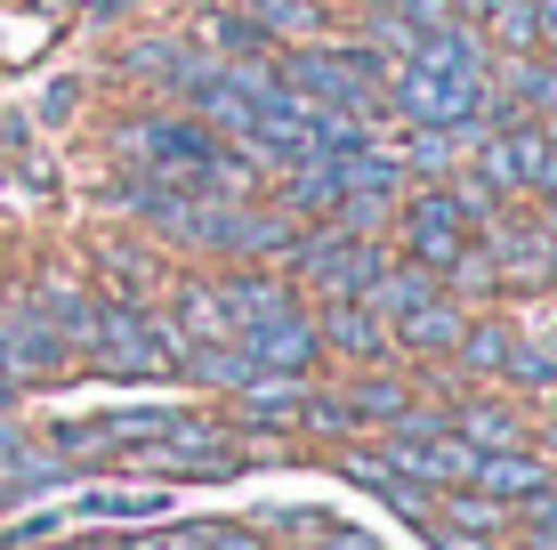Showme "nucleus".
Segmentation results:
<instances>
[{
    "instance_id": "1",
    "label": "nucleus",
    "mask_w": 557,
    "mask_h": 550,
    "mask_svg": "<svg viewBox=\"0 0 557 550\" xmlns=\"http://www.w3.org/2000/svg\"><path fill=\"white\" fill-rule=\"evenodd\" d=\"M292 276L307 300H356L363 283L380 276V259H388V243L363 235V227H299L292 235Z\"/></svg>"
},
{
    "instance_id": "2",
    "label": "nucleus",
    "mask_w": 557,
    "mask_h": 550,
    "mask_svg": "<svg viewBox=\"0 0 557 550\" xmlns=\"http://www.w3.org/2000/svg\"><path fill=\"white\" fill-rule=\"evenodd\" d=\"M82 349L98 356L113 381H153V372H170V349H162V332H153V308H138V300H98Z\"/></svg>"
},
{
    "instance_id": "3",
    "label": "nucleus",
    "mask_w": 557,
    "mask_h": 550,
    "mask_svg": "<svg viewBox=\"0 0 557 550\" xmlns=\"http://www.w3.org/2000/svg\"><path fill=\"white\" fill-rule=\"evenodd\" d=\"M476 243H485V259H493V283L502 292H517V283H557V268H549V235H542V219H502L493 211L485 227H476Z\"/></svg>"
},
{
    "instance_id": "4",
    "label": "nucleus",
    "mask_w": 557,
    "mask_h": 550,
    "mask_svg": "<svg viewBox=\"0 0 557 550\" xmlns=\"http://www.w3.org/2000/svg\"><path fill=\"white\" fill-rule=\"evenodd\" d=\"M65 356H73V349L49 332V316L33 308V300H16V308L0 316V372H9L16 389H25V381H57V372H65Z\"/></svg>"
},
{
    "instance_id": "5",
    "label": "nucleus",
    "mask_w": 557,
    "mask_h": 550,
    "mask_svg": "<svg viewBox=\"0 0 557 550\" xmlns=\"http://www.w3.org/2000/svg\"><path fill=\"white\" fill-rule=\"evenodd\" d=\"M235 349L251 356V372H283V381H307V372L323 365V340H315V316H307V308H283L275 325L243 332Z\"/></svg>"
},
{
    "instance_id": "6",
    "label": "nucleus",
    "mask_w": 557,
    "mask_h": 550,
    "mask_svg": "<svg viewBox=\"0 0 557 550\" xmlns=\"http://www.w3.org/2000/svg\"><path fill=\"white\" fill-rule=\"evenodd\" d=\"M525 349H533V340L517 332L509 316H469L445 365H453V372H469V381H509V372H517V356H525Z\"/></svg>"
},
{
    "instance_id": "7",
    "label": "nucleus",
    "mask_w": 557,
    "mask_h": 550,
    "mask_svg": "<svg viewBox=\"0 0 557 550\" xmlns=\"http://www.w3.org/2000/svg\"><path fill=\"white\" fill-rule=\"evenodd\" d=\"M315 340H323V356H348V365H380V356L396 349L388 340V325H380L363 300H315Z\"/></svg>"
},
{
    "instance_id": "8",
    "label": "nucleus",
    "mask_w": 557,
    "mask_h": 550,
    "mask_svg": "<svg viewBox=\"0 0 557 550\" xmlns=\"http://www.w3.org/2000/svg\"><path fill=\"white\" fill-rule=\"evenodd\" d=\"M219 308H226V325H235V340H243V332L275 325L283 308H299V292H292L283 276H259V268H243V276H226V283H219Z\"/></svg>"
},
{
    "instance_id": "9",
    "label": "nucleus",
    "mask_w": 557,
    "mask_h": 550,
    "mask_svg": "<svg viewBox=\"0 0 557 550\" xmlns=\"http://www.w3.org/2000/svg\"><path fill=\"white\" fill-rule=\"evenodd\" d=\"M557 469L542 462V445H502V453H476V469H469V486L476 494H493V502H525L533 486H549Z\"/></svg>"
},
{
    "instance_id": "10",
    "label": "nucleus",
    "mask_w": 557,
    "mask_h": 550,
    "mask_svg": "<svg viewBox=\"0 0 557 550\" xmlns=\"http://www.w3.org/2000/svg\"><path fill=\"white\" fill-rule=\"evenodd\" d=\"M460 325H469V308H460L453 292H429L420 308H405V316L388 325V340H396V349H412V356H453Z\"/></svg>"
},
{
    "instance_id": "11",
    "label": "nucleus",
    "mask_w": 557,
    "mask_h": 550,
    "mask_svg": "<svg viewBox=\"0 0 557 550\" xmlns=\"http://www.w3.org/2000/svg\"><path fill=\"white\" fill-rule=\"evenodd\" d=\"M453 429L469 438L476 453H502V445H533V421L509 405V396H460L453 405Z\"/></svg>"
},
{
    "instance_id": "12",
    "label": "nucleus",
    "mask_w": 557,
    "mask_h": 550,
    "mask_svg": "<svg viewBox=\"0 0 557 550\" xmlns=\"http://www.w3.org/2000/svg\"><path fill=\"white\" fill-rule=\"evenodd\" d=\"M339 405H348L356 429H388L396 413L412 405V381H405V372H356V381L339 389Z\"/></svg>"
},
{
    "instance_id": "13",
    "label": "nucleus",
    "mask_w": 557,
    "mask_h": 550,
    "mask_svg": "<svg viewBox=\"0 0 557 550\" xmlns=\"http://www.w3.org/2000/svg\"><path fill=\"white\" fill-rule=\"evenodd\" d=\"M33 308L49 316V332L65 340V349H82V340H89V316H98V300H89V283H73L65 268H49V276H41V300H33Z\"/></svg>"
},
{
    "instance_id": "14",
    "label": "nucleus",
    "mask_w": 557,
    "mask_h": 550,
    "mask_svg": "<svg viewBox=\"0 0 557 550\" xmlns=\"http://www.w3.org/2000/svg\"><path fill=\"white\" fill-rule=\"evenodd\" d=\"M243 16H251V33L267 49H292L323 33V0H243Z\"/></svg>"
},
{
    "instance_id": "15",
    "label": "nucleus",
    "mask_w": 557,
    "mask_h": 550,
    "mask_svg": "<svg viewBox=\"0 0 557 550\" xmlns=\"http://www.w3.org/2000/svg\"><path fill=\"white\" fill-rule=\"evenodd\" d=\"M195 41H202V49H219V57H251V49H267L243 9H202V16H195Z\"/></svg>"
},
{
    "instance_id": "16",
    "label": "nucleus",
    "mask_w": 557,
    "mask_h": 550,
    "mask_svg": "<svg viewBox=\"0 0 557 550\" xmlns=\"http://www.w3.org/2000/svg\"><path fill=\"white\" fill-rule=\"evenodd\" d=\"M436 518H445L453 535H493V526H509V502L476 494V486H469V494H460V486H453V494L436 502Z\"/></svg>"
},
{
    "instance_id": "17",
    "label": "nucleus",
    "mask_w": 557,
    "mask_h": 550,
    "mask_svg": "<svg viewBox=\"0 0 557 550\" xmlns=\"http://www.w3.org/2000/svg\"><path fill=\"white\" fill-rule=\"evenodd\" d=\"M210 550H267L259 526H210Z\"/></svg>"
},
{
    "instance_id": "18",
    "label": "nucleus",
    "mask_w": 557,
    "mask_h": 550,
    "mask_svg": "<svg viewBox=\"0 0 557 550\" xmlns=\"http://www.w3.org/2000/svg\"><path fill=\"white\" fill-rule=\"evenodd\" d=\"M525 9H533V25H542V49L557 41V0H525Z\"/></svg>"
},
{
    "instance_id": "19",
    "label": "nucleus",
    "mask_w": 557,
    "mask_h": 550,
    "mask_svg": "<svg viewBox=\"0 0 557 550\" xmlns=\"http://www.w3.org/2000/svg\"><path fill=\"white\" fill-rule=\"evenodd\" d=\"M517 550H557V526H517Z\"/></svg>"
},
{
    "instance_id": "20",
    "label": "nucleus",
    "mask_w": 557,
    "mask_h": 550,
    "mask_svg": "<svg viewBox=\"0 0 557 550\" xmlns=\"http://www.w3.org/2000/svg\"><path fill=\"white\" fill-rule=\"evenodd\" d=\"M445 550H485V542H476V535H453V526H445Z\"/></svg>"
},
{
    "instance_id": "21",
    "label": "nucleus",
    "mask_w": 557,
    "mask_h": 550,
    "mask_svg": "<svg viewBox=\"0 0 557 550\" xmlns=\"http://www.w3.org/2000/svg\"><path fill=\"white\" fill-rule=\"evenodd\" d=\"M542 462H549V469H557V429H549V438H542Z\"/></svg>"
},
{
    "instance_id": "22",
    "label": "nucleus",
    "mask_w": 557,
    "mask_h": 550,
    "mask_svg": "<svg viewBox=\"0 0 557 550\" xmlns=\"http://www.w3.org/2000/svg\"><path fill=\"white\" fill-rule=\"evenodd\" d=\"M348 9H388V0H348Z\"/></svg>"
}]
</instances>
